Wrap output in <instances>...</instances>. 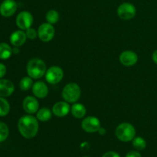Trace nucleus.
<instances>
[{
	"label": "nucleus",
	"instance_id": "17",
	"mask_svg": "<svg viewBox=\"0 0 157 157\" xmlns=\"http://www.w3.org/2000/svg\"><path fill=\"white\" fill-rule=\"evenodd\" d=\"M71 113L75 117L82 118L86 114V108L83 104L79 103H75L71 107Z\"/></svg>",
	"mask_w": 157,
	"mask_h": 157
},
{
	"label": "nucleus",
	"instance_id": "30",
	"mask_svg": "<svg viewBox=\"0 0 157 157\" xmlns=\"http://www.w3.org/2000/svg\"><path fill=\"white\" fill-rule=\"evenodd\" d=\"M98 132H99V133L101 135H104L106 133V130L104 128H102V127H101V128L99 129V130H98Z\"/></svg>",
	"mask_w": 157,
	"mask_h": 157
},
{
	"label": "nucleus",
	"instance_id": "13",
	"mask_svg": "<svg viewBox=\"0 0 157 157\" xmlns=\"http://www.w3.org/2000/svg\"><path fill=\"white\" fill-rule=\"evenodd\" d=\"M70 111V106L67 101H58L52 107V112L58 117H65Z\"/></svg>",
	"mask_w": 157,
	"mask_h": 157
},
{
	"label": "nucleus",
	"instance_id": "9",
	"mask_svg": "<svg viewBox=\"0 0 157 157\" xmlns=\"http://www.w3.org/2000/svg\"><path fill=\"white\" fill-rule=\"evenodd\" d=\"M81 127L87 133H95L101 128V123L95 117H87L83 120Z\"/></svg>",
	"mask_w": 157,
	"mask_h": 157
},
{
	"label": "nucleus",
	"instance_id": "23",
	"mask_svg": "<svg viewBox=\"0 0 157 157\" xmlns=\"http://www.w3.org/2000/svg\"><path fill=\"white\" fill-rule=\"evenodd\" d=\"M132 144H133V147L137 150H143L147 147L146 140L140 136L133 138V140H132Z\"/></svg>",
	"mask_w": 157,
	"mask_h": 157
},
{
	"label": "nucleus",
	"instance_id": "15",
	"mask_svg": "<svg viewBox=\"0 0 157 157\" xmlns=\"http://www.w3.org/2000/svg\"><path fill=\"white\" fill-rule=\"evenodd\" d=\"M32 92L36 98H44L47 97L48 94V88L44 82L38 81V82L33 84Z\"/></svg>",
	"mask_w": 157,
	"mask_h": 157
},
{
	"label": "nucleus",
	"instance_id": "21",
	"mask_svg": "<svg viewBox=\"0 0 157 157\" xmlns=\"http://www.w3.org/2000/svg\"><path fill=\"white\" fill-rule=\"evenodd\" d=\"M10 105L7 100L0 97V117H5L9 113Z\"/></svg>",
	"mask_w": 157,
	"mask_h": 157
},
{
	"label": "nucleus",
	"instance_id": "8",
	"mask_svg": "<svg viewBox=\"0 0 157 157\" xmlns=\"http://www.w3.org/2000/svg\"><path fill=\"white\" fill-rule=\"evenodd\" d=\"M33 23V16L27 11L21 12L16 17V25L20 29L27 30Z\"/></svg>",
	"mask_w": 157,
	"mask_h": 157
},
{
	"label": "nucleus",
	"instance_id": "3",
	"mask_svg": "<svg viewBox=\"0 0 157 157\" xmlns=\"http://www.w3.org/2000/svg\"><path fill=\"white\" fill-rule=\"evenodd\" d=\"M115 134L117 139L122 142L132 141L136 135V130L132 124L128 123H123L120 124L116 129Z\"/></svg>",
	"mask_w": 157,
	"mask_h": 157
},
{
	"label": "nucleus",
	"instance_id": "12",
	"mask_svg": "<svg viewBox=\"0 0 157 157\" xmlns=\"http://www.w3.org/2000/svg\"><path fill=\"white\" fill-rule=\"evenodd\" d=\"M22 107L25 111L29 114L36 113L39 108V104L35 98L32 96H28L24 99Z\"/></svg>",
	"mask_w": 157,
	"mask_h": 157
},
{
	"label": "nucleus",
	"instance_id": "5",
	"mask_svg": "<svg viewBox=\"0 0 157 157\" xmlns=\"http://www.w3.org/2000/svg\"><path fill=\"white\" fill-rule=\"evenodd\" d=\"M55 31L53 25L50 23H43L38 29V36L44 42H48L53 39Z\"/></svg>",
	"mask_w": 157,
	"mask_h": 157
},
{
	"label": "nucleus",
	"instance_id": "4",
	"mask_svg": "<svg viewBox=\"0 0 157 157\" xmlns=\"http://www.w3.org/2000/svg\"><path fill=\"white\" fill-rule=\"evenodd\" d=\"M81 87L76 83H69L62 90V98L67 103H76L81 97Z\"/></svg>",
	"mask_w": 157,
	"mask_h": 157
},
{
	"label": "nucleus",
	"instance_id": "16",
	"mask_svg": "<svg viewBox=\"0 0 157 157\" xmlns=\"http://www.w3.org/2000/svg\"><path fill=\"white\" fill-rule=\"evenodd\" d=\"M26 38L27 36L25 32L21 30H18L12 33L10 36V42L15 47H20L25 44Z\"/></svg>",
	"mask_w": 157,
	"mask_h": 157
},
{
	"label": "nucleus",
	"instance_id": "10",
	"mask_svg": "<svg viewBox=\"0 0 157 157\" xmlns=\"http://www.w3.org/2000/svg\"><path fill=\"white\" fill-rule=\"evenodd\" d=\"M17 3L14 0H4L0 6V14L8 18L15 14L17 10Z\"/></svg>",
	"mask_w": 157,
	"mask_h": 157
},
{
	"label": "nucleus",
	"instance_id": "1",
	"mask_svg": "<svg viewBox=\"0 0 157 157\" xmlns=\"http://www.w3.org/2000/svg\"><path fill=\"white\" fill-rule=\"evenodd\" d=\"M38 119L32 115L21 117L18 122V131L26 139L35 137L38 133Z\"/></svg>",
	"mask_w": 157,
	"mask_h": 157
},
{
	"label": "nucleus",
	"instance_id": "26",
	"mask_svg": "<svg viewBox=\"0 0 157 157\" xmlns=\"http://www.w3.org/2000/svg\"><path fill=\"white\" fill-rule=\"evenodd\" d=\"M102 157H121L117 153L114 151H109L104 153Z\"/></svg>",
	"mask_w": 157,
	"mask_h": 157
},
{
	"label": "nucleus",
	"instance_id": "29",
	"mask_svg": "<svg viewBox=\"0 0 157 157\" xmlns=\"http://www.w3.org/2000/svg\"><path fill=\"white\" fill-rule=\"evenodd\" d=\"M152 58H153V61H154L155 64H157V50H156L154 52H153Z\"/></svg>",
	"mask_w": 157,
	"mask_h": 157
},
{
	"label": "nucleus",
	"instance_id": "19",
	"mask_svg": "<svg viewBox=\"0 0 157 157\" xmlns=\"http://www.w3.org/2000/svg\"><path fill=\"white\" fill-rule=\"evenodd\" d=\"M12 54V49L6 43H0V59L6 60L11 57Z\"/></svg>",
	"mask_w": 157,
	"mask_h": 157
},
{
	"label": "nucleus",
	"instance_id": "20",
	"mask_svg": "<svg viewBox=\"0 0 157 157\" xmlns=\"http://www.w3.org/2000/svg\"><path fill=\"white\" fill-rule=\"evenodd\" d=\"M33 86V81L31 77H24L19 82V87L23 91L29 90Z\"/></svg>",
	"mask_w": 157,
	"mask_h": 157
},
{
	"label": "nucleus",
	"instance_id": "32",
	"mask_svg": "<svg viewBox=\"0 0 157 157\" xmlns=\"http://www.w3.org/2000/svg\"><path fill=\"white\" fill-rule=\"evenodd\" d=\"M84 157H88V156H84Z\"/></svg>",
	"mask_w": 157,
	"mask_h": 157
},
{
	"label": "nucleus",
	"instance_id": "31",
	"mask_svg": "<svg viewBox=\"0 0 157 157\" xmlns=\"http://www.w3.org/2000/svg\"><path fill=\"white\" fill-rule=\"evenodd\" d=\"M15 52V54H17L18 52V50H17V48H15L14 49V50H12V52Z\"/></svg>",
	"mask_w": 157,
	"mask_h": 157
},
{
	"label": "nucleus",
	"instance_id": "6",
	"mask_svg": "<svg viewBox=\"0 0 157 157\" xmlns=\"http://www.w3.org/2000/svg\"><path fill=\"white\" fill-rule=\"evenodd\" d=\"M63 76H64L63 70L58 66H52L46 71V81L51 84H56L59 83L62 80Z\"/></svg>",
	"mask_w": 157,
	"mask_h": 157
},
{
	"label": "nucleus",
	"instance_id": "28",
	"mask_svg": "<svg viewBox=\"0 0 157 157\" xmlns=\"http://www.w3.org/2000/svg\"><path fill=\"white\" fill-rule=\"evenodd\" d=\"M126 157H142V156L137 151H130L127 153Z\"/></svg>",
	"mask_w": 157,
	"mask_h": 157
},
{
	"label": "nucleus",
	"instance_id": "27",
	"mask_svg": "<svg viewBox=\"0 0 157 157\" xmlns=\"http://www.w3.org/2000/svg\"><path fill=\"white\" fill-rule=\"evenodd\" d=\"M6 74V67L4 64L0 63V79L2 78Z\"/></svg>",
	"mask_w": 157,
	"mask_h": 157
},
{
	"label": "nucleus",
	"instance_id": "22",
	"mask_svg": "<svg viewBox=\"0 0 157 157\" xmlns=\"http://www.w3.org/2000/svg\"><path fill=\"white\" fill-rule=\"evenodd\" d=\"M46 20L50 24H56L59 20V14L56 10H49L46 14Z\"/></svg>",
	"mask_w": 157,
	"mask_h": 157
},
{
	"label": "nucleus",
	"instance_id": "2",
	"mask_svg": "<svg viewBox=\"0 0 157 157\" xmlns=\"http://www.w3.org/2000/svg\"><path fill=\"white\" fill-rule=\"evenodd\" d=\"M27 73L33 79H39L46 73V64L40 58H32L27 64Z\"/></svg>",
	"mask_w": 157,
	"mask_h": 157
},
{
	"label": "nucleus",
	"instance_id": "24",
	"mask_svg": "<svg viewBox=\"0 0 157 157\" xmlns=\"http://www.w3.org/2000/svg\"><path fill=\"white\" fill-rule=\"evenodd\" d=\"M9 127L5 123L0 122V143L6 140L9 136Z\"/></svg>",
	"mask_w": 157,
	"mask_h": 157
},
{
	"label": "nucleus",
	"instance_id": "18",
	"mask_svg": "<svg viewBox=\"0 0 157 157\" xmlns=\"http://www.w3.org/2000/svg\"><path fill=\"white\" fill-rule=\"evenodd\" d=\"M52 113L47 107H42L37 111V119L41 122H47L51 119Z\"/></svg>",
	"mask_w": 157,
	"mask_h": 157
},
{
	"label": "nucleus",
	"instance_id": "14",
	"mask_svg": "<svg viewBox=\"0 0 157 157\" xmlns=\"http://www.w3.org/2000/svg\"><path fill=\"white\" fill-rule=\"evenodd\" d=\"M15 86L9 80L0 79V97L6 98L13 94Z\"/></svg>",
	"mask_w": 157,
	"mask_h": 157
},
{
	"label": "nucleus",
	"instance_id": "7",
	"mask_svg": "<svg viewBox=\"0 0 157 157\" xmlns=\"http://www.w3.org/2000/svg\"><path fill=\"white\" fill-rule=\"evenodd\" d=\"M117 14L118 16L122 19H131L136 15V8L131 3L124 2L118 7Z\"/></svg>",
	"mask_w": 157,
	"mask_h": 157
},
{
	"label": "nucleus",
	"instance_id": "11",
	"mask_svg": "<svg viewBox=\"0 0 157 157\" xmlns=\"http://www.w3.org/2000/svg\"><path fill=\"white\" fill-rule=\"evenodd\" d=\"M138 61V56L134 52L125 51L120 55V61L126 67H131L134 65Z\"/></svg>",
	"mask_w": 157,
	"mask_h": 157
},
{
	"label": "nucleus",
	"instance_id": "25",
	"mask_svg": "<svg viewBox=\"0 0 157 157\" xmlns=\"http://www.w3.org/2000/svg\"><path fill=\"white\" fill-rule=\"evenodd\" d=\"M26 36L28 38L31 40H33L35 38H36V37L38 36V32L35 31V29H32V28H29L26 30Z\"/></svg>",
	"mask_w": 157,
	"mask_h": 157
}]
</instances>
